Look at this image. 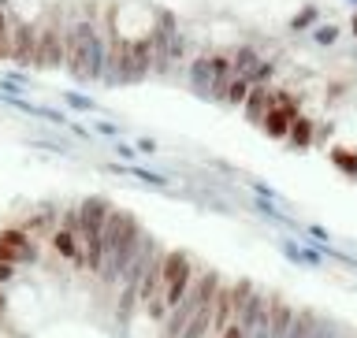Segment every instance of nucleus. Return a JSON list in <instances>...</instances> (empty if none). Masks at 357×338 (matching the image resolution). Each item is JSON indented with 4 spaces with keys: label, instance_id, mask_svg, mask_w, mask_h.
<instances>
[{
    "label": "nucleus",
    "instance_id": "f257e3e1",
    "mask_svg": "<svg viewBox=\"0 0 357 338\" xmlns=\"http://www.w3.org/2000/svg\"><path fill=\"white\" fill-rule=\"evenodd\" d=\"M194 275H197V268H194V261H190L186 253H160V283H164V305L167 309H175L178 301L186 298V290H190V283H194Z\"/></svg>",
    "mask_w": 357,
    "mask_h": 338
},
{
    "label": "nucleus",
    "instance_id": "f03ea898",
    "mask_svg": "<svg viewBox=\"0 0 357 338\" xmlns=\"http://www.w3.org/2000/svg\"><path fill=\"white\" fill-rule=\"evenodd\" d=\"M301 119V112L294 105V97H287V93H272V105H268L264 112V119H261V127L272 134V138H287L290 127Z\"/></svg>",
    "mask_w": 357,
    "mask_h": 338
},
{
    "label": "nucleus",
    "instance_id": "7ed1b4c3",
    "mask_svg": "<svg viewBox=\"0 0 357 338\" xmlns=\"http://www.w3.org/2000/svg\"><path fill=\"white\" fill-rule=\"evenodd\" d=\"M67 45H63V30L56 22L38 26V49H33V67H63Z\"/></svg>",
    "mask_w": 357,
    "mask_h": 338
},
{
    "label": "nucleus",
    "instance_id": "20e7f679",
    "mask_svg": "<svg viewBox=\"0 0 357 338\" xmlns=\"http://www.w3.org/2000/svg\"><path fill=\"white\" fill-rule=\"evenodd\" d=\"M38 256V249H33V238H30V231H22V227H4L0 231V261H8V264H26Z\"/></svg>",
    "mask_w": 357,
    "mask_h": 338
},
{
    "label": "nucleus",
    "instance_id": "39448f33",
    "mask_svg": "<svg viewBox=\"0 0 357 338\" xmlns=\"http://www.w3.org/2000/svg\"><path fill=\"white\" fill-rule=\"evenodd\" d=\"M33 49H38V26L11 19V60L30 67L33 63Z\"/></svg>",
    "mask_w": 357,
    "mask_h": 338
},
{
    "label": "nucleus",
    "instance_id": "423d86ee",
    "mask_svg": "<svg viewBox=\"0 0 357 338\" xmlns=\"http://www.w3.org/2000/svg\"><path fill=\"white\" fill-rule=\"evenodd\" d=\"M0 60H11V19L0 8Z\"/></svg>",
    "mask_w": 357,
    "mask_h": 338
},
{
    "label": "nucleus",
    "instance_id": "0eeeda50",
    "mask_svg": "<svg viewBox=\"0 0 357 338\" xmlns=\"http://www.w3.org/2000/svg\"><path fill=\"white\" fill-rule=\"evenodd\" d=\"M250 335H253V331L245 328V323H242L238 316H234V320H231V323H227V328H223L216 338H250Z\"/></svg>",
    "mask_w": 357,
    "mask_h": 338
},
{
    "label": "nucleus",
    "instance_id": "6e6552de",
    "mask_svg": "<svg viewBox=\"0 0 357 338\" xmlns=\"http://www.w3.org/2000/svg\"><path fill=\"white\" fill-rule=\"evenodd\" d=\"M11 279H15V264L0 261V286H4V283H11Z\"/></svg>",
    "mask_w": 357,
    "mask_h": 338
},
{
    "label": "nucleus",
    "instance_id": "1a4fd4ad",
    "mask_svg": "<svg viewBox=\"0 0 357 338\" xmlns=\"http://www.w3.org/2000/svg\"><path fill=\"white\" fill-rule=\"evenodd\" d=\"M250 338H272V331H268V328H257V331H253Z\"/></svg>",
    "mask_w": 357,
    "mask_h": 338
},
{
    "label": "nucleus",
    "instance_id": "9d476101",
    "mask_svg": "<svg viewBox=\"0 0 357 338\" xmlns=\"http://www.w3.org/2000/svg\"><path fill=\"white\" fill-rule=\"evenodd\" d=\"M4 309H8V301H4V290H0V316H4Z\"/></svg>",
    "mask_w": 357,
    "mask_h": 338
}]
</instances>
